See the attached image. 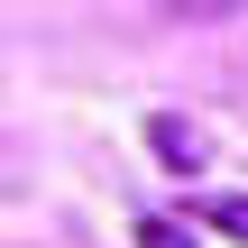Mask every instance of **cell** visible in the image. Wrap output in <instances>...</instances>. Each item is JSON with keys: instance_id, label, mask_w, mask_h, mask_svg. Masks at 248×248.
<instances>
[{"instance_id": "2", "label": "cell", "mask_w": 248, "mask_h": 248, "mask_svg": "<svg viewBox=\"0 0 248 248\" xmlns=\"http://www.w3.org/2000/svg\"><path fill=\"white\" fill-rule=\"evenodd\" d=\"M193 230H221V239H248V193H202V202H193Z\"/></svg>"}, {"instance_id": "3", "label": "cell", "mask_w": 248, "mask_h": 248, "mask_svg": "<svg viewBox=\"0 0 248 248\" xmlns=\"http://www.w3.org/2000/svg\"><path fill=\"white\" fill-rule=\"evenodd\" d=\"M138 248H202V230L175 221V212H147V221H138Z\"/></svg>"}, {"instance_id": "1", "label": "cell", "mask_w": 248, "mask_h": 248, "mask_svg": "<svg viewBox=\"0 0 248 248\" xmlns=\"http://www.w3.org/2000/svg\"><path fill=\"white\" fill-rule=\"evenodd\" d=\"M147 147H156L175 175H202V166H212V138H202L193 120H175V110H156V120H147Z\"/></svg>"}]
</instances>
